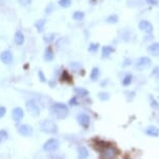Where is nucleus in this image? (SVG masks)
<instances>
[{
    "instance_id": "58836bf2",
    "label": "nucleus",
    "mask_w": 159,
    "mask_h": 159,
    "mask_svg": "<svg viewBox=\"0 0 159 159\" xmlns=\"http://www.w3.org/2000/svg\"><path fill=\"white\" fill-rule=\"evenodd\" d=\"M5 113H7V108L4 106H0V119L3 118Z\"/></svg>"
},
{
    "instance_id": "20e7f679",
    "label": "nucleus",
    "mask_w": 159,
    "mask_h": 159,
    "mask_svg": "<svg viewBox=\"0 0 159 159\" xmlns=\"http://www.w3.org/2000/svg\"><path fill=\"white\" fill-rule=\"evenodd\" d=\"M25 106H26L27 111L31 113L32 116H38L39 115H40V107H39V105L37 104V102L36 101L28 100L27 102H26Z\"/></svg>"
},
{
    "instance_id": "4be33fe9",
    "label": "nucleus",
    "mask_w": 159,
    "mask_h": 159,
    "mask_svg": "<svg viewBox=\"0 0 159 159\" xmlns=\"http://www.w3.org/2000/svg\"><path fill=\"white\" fill-rule=\"evenodd\" d=\"M118 21H119L118 15L117 14H112V15H110V16L107 17L106 23H108V24H116V23H118Z\"/></svg>"
},
{
    "instance_id": "393cba45",
    "label": "nucleus",
    "mask_w": 159,
    "mask_h": 159,
    "mask_svg": "<svg viewBox=\"0 0 159 159\" xmlns=\"http://www.w3.org/2000/svg\"><path fill=\"white\" fill-rule=\"evenodd\" d=\"M97 98L100 99L101 101H108L110 99V94L108 92H100L98 93V95H97Z\"/></svg>"
},
{
    "instance_id": "4c0bfd02",
    "label": "nucleus",
    "mask_w": 159,
    "mask_h": 159,
    "mask_svg": "<svg viewBox=\"0 0 159 159\" xmlns=\"http://www.w3.org/2000/svg\"><path fill=\"white\" fill-rule=\"evenodd\" d=\"M145 1L149 5H152V7H155V5H158L159 4V0H145Z\"/></svg>"
},
{
    "instance_id": "0eeeda50",
    "label": "nucleus",
    "mask_w": 159,
    "mask_h": 159,
    "mask_svg": "<svg viewBox=\"0 0 159 159\" xmlns=\"http://www.w3.org/2000/svg\"><path fill=\"white\" fill-rule=\"evenodd\" d=\"M138 27L142 32H145L146 34H152L153 30H154V27H153L152 23L148 20H142L138 23Z\"/></svg>"
},
{
    "instance_id": "c756f323",
    "label": "nucleus",
    "mask_w": 159,
    "mask_h": 159,
    "mask_svg": "<svg viewBox=\"0 0 159 159\" xmlns=\"http://www.w3.org/2000/svg\"><path fill=\"white\" fill-rule=\"evenodd\" d=\"M71 4V0H59V5L61 7L67 8L69 7Z\"/></svg>"
},
{
    "instance_id": "9d476101",
    "label": "nucleus",
    "mask_w": 159,
    "mask_h": 159,
    "mask_svg": "<svg viewBox=\"0 0 159 159\" xmlns=\"http://www.w3.org/2000/svg\"><path fill=\"white\" fill-rule=\"evenodd\" d=\"M13 59H14L13 53H12L10 50L2 51L1 54H0V61L3 62L4 65H10V64H12V62H13Z\"/></svg>"
},
{
    "instance_id": "aec40b11",
    "label": "nucleus",
    "mask_w": 159,
    "mask_h": 159,
    "mask_svg": "<svg viewBox=\"0 0 159 159\" xmlns=\"http://www.w3.org/2000/svg\"><path fill=\"white\" fill-rule=\"evenodd\" d=\"M133 81V75L131 73H127L122 79V84L124 86H129Z\"/></svg>"
},
{
    "instance_id": "ea45409f",
    "label": "nucleus",
    "mask_w": 159,
    "mask_h": 159,
    "mask_svg": "<svg viewBox=\"0 0 159 159\" xmlns=\"http://www.w3.org/2000/svg\"><path fill=\"white\" fill-rule=\"evenodd\" d=\"M132 65V59L131 58H126L124 61V64H122V67H128V66Z\"/></svg>"
},
{
    "instance_id": "f257e3e1",
    "label": "nucleus",
    "mask_w": 159,
    "mask_h": 159,
    "mask_svg": "<svg viewBox=\"0 0 159 159\" xmlns=\"http://www.w3.org/2000/svg\"><path fill=\"white\" fill-rule=\"evenodd\" d=\"M50 112H52L53 116H56L58 119L63 120L68 116V113H69V108H68V106L66 104L55 103L50 106Z\"/></svg>"
},
{
    "instance_id": "b1692460",
    "label": "nucleus",
    "mask_w": 159,
    "mask_h": 159,
    "mask_svg": "<svg viewBox=\"0 0 159 159\" xmlns=\"http://www.w3.org/2000/svg\"><path fill=\"white\" fill-rule=\"evenodd\" d=\"M61 80L62 81H67V82H71L72 81V77L70 76L69 73H68L66 70H63L62 72V76H61Z\"/></svg>"
},
{
    "instance_id": "c85d7f7f",
    "label": "nucleus",
    "mask_w": 159,
    "mask_h": 159,
    "mask_svg": "<svg viewBox=\"0 0 159 159\" xmlns=\"http://www.w3.org/2000/svg\"><path fill=\"white\" fill-rule=\"evenodd\" d=\"M151 76L154 78V79L157 80V81H159V67H158V66H156V67L153 69V71L151 73Z\"/></svg>"
},
{
    "instance_id": "bb28decb",
    "label": "nucleus",
    "mask_w": 159,
    "mask_h": 159,
    "mask_svg": "<svg viewBox=\"0 0 159 159\" xmlns=\"http://www.w3.org/2000/svg\"><path fill=\"white\" fill-rule=\"evenodd\" d=\"M98 48H100V44L98 43H91L88 47V51L91 53H97Z\"/></svg>"
},
{
    "instance_id": "cd10ccee",
    "label": "nucleus",
    "mask_w": 159,
    "mask_h": 159,
    "mask_svg": "<svg viewBox=\"0 0 159 159\" xmlns=\"http://www.w3.org/2000/svg\"><path fill=\"white\" fill-rule=\"evenodd\" d=\"M131 37H132V32L130 30H125L122 34V41H125V42H130Z\"/></svg>"
},
{
    "instance_id": "4468645a",
    "label": "nucleus",
    "mask_w": 159,
    "mask_h": 159,
    "mask_svg": "<svg viewBox=\"0 0 159 159\" xmlns=\"http://www.w3.org/2000/svg\"><path fill=\"white\" fill-rule=\"evenodd\" d=\"M14 41L15 43H16L18 46H21V45H23L25 41V38H24V34H23V32L21 30H17L15 32V35H14Z\"/></svg>"
},
{
    "instance_id": "473e14b6",
    "label": "nucleus",
    "mask_w": 159,
    "mask_h": 159,
    "mask_svg": "<svg viewBox=\"0 0 159 159\" xmlns=\"http://www.w3.org/2000/svg\"><path fill=\"white\" fill-rule=\"evenodd\" d=\"M53 10H55V7H53V4L52 3H49L46 7H45V14L50 15L53 11Z\"/></svg>"
},
{
    "instance_id": "e433bc0d",
    "label": "nucleus",
    "mask_w": 159,
    "mask_h": 159,
    "mask_svg": "<svg viewBox=\"0 0 159 159\" xmlns=\"http://www.w3.org/2000/svg\"><path fill=\"white\" fill-rule=\"evenodd\" d=\"M38 77H39V79H40L41 82H46V77L44 76V74H43V72H42V71L38 72Z\"/></svg>"
},
{
    "instance_id": "7ed1b4c3",
    "label": "nucleus",
    "mask_w": 159,
    "mask_h": 159,
    "mask_svg": "<svg viewBox=\"0 0 159 159\" xmlns=\"http://www.w3.org/2000/svg\"><path fill=\"white\" fill-rule=\"evenodd\" d=\"M40 129L45 133L53 134L58 132V126L55 122L50 121V120H44L41 122L40 124Z\"/></svg>"
},
{
    "instance_id": "412c9836",
    "label": "nucleus",
    "mask_w": 159,
    "mask_h": 159,
    "mask_svg": "<svg viewBox=\"0 0 159 159\" xmlns=\"http://www.w3.org/2000/svg\"><path fill=\"white\" fill-rule=\"evenodd\" d=\"M45 24H46V20H45V19H40V20H38L37 22L35 23L36 29H37L38 32H43L44 31Z\"/></svg>"
},
{
    "instance_id": "39448f33",
    "label": "nucleus",
    "mask_w": 159,
    "mask_h": 159,
    "mask_svg": "<svg viewBox=\"0 0 159 159\" xmlns=\"http://www.w3.org/2000/svg\"><path fill=\"white\" fill-rule=\"evenodd\" d=\"M117 156V151L114 147L106 146L102 150V157L103 159H114Z\"/></svg>"
},
{
    "instance_id": "a211bd4d",
    "label": "nucleus",
    "mask_w": 159,
    "mask_h": 159,
    "mask_svg": "<svg viewBox=\"0 0 159 159\" xmlns=\"http://www.w3.org/2000/svg\"><path fill=\"white\" fill-rule=\"evenodd\" d=\"M74 94H76L77 97H87L89 95V91L84 88H76L74 89Z\"/></svg>"
},
{
    "instance_id": "72a5a7b5",
    "label": "nucleus",
    "mask_w": 159,
    "mask_h": 159,
    "mask_svg": "<svg viewBox=\"0 0 159 159\" xmlns=\"http://www.w3.org/2000/svg\"><path fill=\"white\" fill-rule=\"evenodd\" d=\"M150 101H151V106L153 108H159V104L158 102L155 100L154 98L152 97V96H150Z\"/></svg>"
},
{
    "instance_id": "ddd939ff",
    "label": "nucleus",
    "mask_w": 159,
    "mask_h": 159,
    "mask_svg": "<svg viewBox=\"0 0 159 159\" xmlns=\"http://www.w3.org/2000/svg\"><path fill=\"white\" fill-rule=\"evenodd\" d=\"M114 52V47L110 46V45H105L102 48V57L103 58H107Z\"/></svg>"
},
{
    "instance_id": "1a4fd4ad",
    "label": "nucleus",
    "mask_w": 159,
    "mask_h": 159,
    "mask_svg": "<svg viewBox=\"0 0 159 159\" xmlns=\"http://www.w3.org/2000/svg\"><path fill=\"white\" fill-rule=\"evenodd\" d=\"M77 123L82 126L84 129H88L90 126V116L86 113H80L77 116Z\"/></svg>"
},
{
    "instance_id": "9b49d317",
    "label": "nucleus",
    "mask_w": 159,
    "mask_h": 159,
    "mask_svg": "<svg viewBox=\"0 0 159 159\" xmlns=\"http://www.w3.org/2000/svg\"><path fill=\"white\" fill-rule=\"evenodd\" d=\"M12 116H13L14 121L16 123H19L21 120L24 116V112H23V109L21 107H16V108L13 109V112H12Z\"/></svg>"
},
{
    "instance_id": "5701e85b",
    "label": "nucleus",
    "mask_w": 159,
    "mask_h": 159,
    "mask_svg": "<svg viewBox=\"0 0 159 159\" xmlns=\"http://www.w3.org/2000/svg\"><path fill=\"white\" fill-rule=\"evenodd\" d=\"M72 18L76 21H82L84 18H85V13L82 11H74V13H73Z\"/></svg>"
},
{
    "instance_id": "f3484780",
    "label": "nucleus",
    "mask_w": 159,
    "mask_h": 159,
    "mask_svg": "<svg viewBox=\"0 0 159 159\" xmlns=\"http://www.w3.org/2000/svg\"><path fill=\"white\" fill-rule=\"evenodd\" d=\"M89 156V152L86 147H80L77 149V159H87Z\"/></svg>"
},
{
    "instance_id": "6ab92c4d",
    "label": "nucleus",
    "mask_w": 159,
    "mask_h": 159,
    "mask_svg": "<svg viewBox=\"0 0 159 159\" xmlns=\"http://www.w3.org/2000/svg\"><path fill=\"white\" fill-rule=\"evenodd\" d=\"M100 75H101L100 69L97 67H93L91 70V73H90V79L92 81H97V80H98V78H100Z\"/></svg>"
},
{
    "instance_id": "f8f14e48",
    "label": "nucleus",
    "mask_w": 159,
    "mask_h": 159,
    "mask_svg": "<svg viewBox=\"0 0 159 159\" xmlns=\"http://www.w3.org/2000/svg\"><path fill=\"white\" fill-rule=\"evenodd\" d=\"M148 52L153 56H159V42H154L148 46Z\"/></svg>"
},
{
    "instance_id": "2eb2a0df",
    "label": "nucleus",
    "mask_w": 159,
    "mask_h": 159,
    "mask_svg": "<svg viewBox=\"0 0 159 159\" xmlns=\"http://www.w3.org/2000/svg\"><path fill=\"white\" fill-rule=\"evenodd\" d=\"M43 57H44V61H53V58H55V54H53V51L52 49V47H46V49L44 50V55H43Z\"/></svg>"
},
{
    "instance_id": "a878e982",
    "label": "nucleus",
    "mask_w": 159,
    "mask_h": 159,
    "mask_svg": "<svg viewBox=\"0 0 159 159\" xmlns=\"http://www.w3.org/2000/svg\"><path fill=\"white\" fill-rule=\"evenodd\" d=\"M55 39H56V34H48L44 35L43 41H44L46 44H50L52 42L55 41Z\"/></svg>"
},
{
    "instance_id": "dca6fc26",
    "label": "nucleus",
    "mask_w": 159,
    "mask_h": 159,
    "mask_svg": "<svg viewBox=\"0 0 159 159\" xmlns=\"http://www.w3.org/2000/svg\"><path fill=\"white\" fill-rule=\"evenodd\" d=\"M145 132L148 135L152 137H157L159 135V129L157 127H155V126H149V127H147Z\"/></svg>"
},
{
    "instance_id": "2f4dec72",
    "label": "nucleus",
    "mask_w": 159,
    "mask_h": 159,
    "mask_svg": "<svg viewBox=\"0 0 159 159\" xmlns=\"http://www.w3.org/2000/svg\"><path fill=\"white\" fill-rule=\"evenodd\" d=\"M70 68L72 69L73 71L77 72L81 69V64H80V62H77V61H73V62H71V64H70Z\"/></svg>"
},
{
    "instance_id": "c9c22d12",
    "label": "nucleus",
    "mask_w": 159,
    "mask_h": 159,
    "mask_svg": "<svg viewBox=\"0 0 159 159\" xmlns=\"http://www.w3.org/2000/svg\"><path fill=\"white\" fill-rule=\"evenodd\" d=\"M19 1L20 5H22V7H27L32 2V0H18Z\"/></svg>"
},
{
    "instance_id": "f704fd0d",
    "label": "nucleus",
    "mask_w": 159,
    "mask_h": 159,
    "mask_svg": "<svg viewBox=\"0 0 159 159\" xmlns=\"http://www.w3.org/2000/svg\"><path fill=\"white\" fill-rule=\"evenodd\" d=\"M68 103H69L70 106H77V105L79 104V101H77V96H76V97L71 98Z\"/></svg>"
},
{
    "instance_id": "423d86ee",
    "label": "nucleus",
    "mask_w": 159,
    "mask_h": 159,
    "mask_svg": "<svg viewBox=\"0 0 159 159\" xmlns=\"http://www.w3.org/2000/svg\"><path fill=\"white\" fill-rule=\"evenodd\" d=\"M59 146H60V143L58 139H50L44 143L43 149H44V151H46V152H55L59 149Z\"/></svg>"
},
{
    "instance_id": "f03ea898",
    "label": "nucleus",
    "mask_w": 159,
    "mask_h": 159,
    "mask_svg": "<svg viewBox=\"0 0 159 159\" xmlns=\"http://www.w3.org/2000/svg\"><path fill=\"white\" fill-rule=\"evenodd\" d=\"M152 65L151 58L148 56H142V57L137 58L136 61L134 62V68L137 71H145L147 69H149Z\"/></svg>"
},
{
    "instance_id": "7c9ffc66",
    "label": "nucleus",
    "mask_w": 159,
    "mask_h": 159,
    "mask_svg": "<svg viewBox=\"0 0 159 159\" xmlns=\"http://www.w3.org/2000/svg\"><path fill=\"white\" fill-rule=\"evenodd\" d=\"M7 137L8 134L7 130H0V143H3L4 140H7Z\"/></svg>"
},
{
    "instance_id": "6e6552de",
    "label": "nucleus",
    "mask_w": 159,
    "mask_h": 159,
    "mask_svg": "<svg viewBox=\"0 0 159 159\" xmlns=\"http://www.w3.org/2000/svg\"><path fill=\"white\" fill-rule=\"evenodd\" d=\"M18 133L22 136H25V137H28V136H32V133H34V129H32V126L29 125H21L18 127Z\"/></svg>"
}]
</instances>
